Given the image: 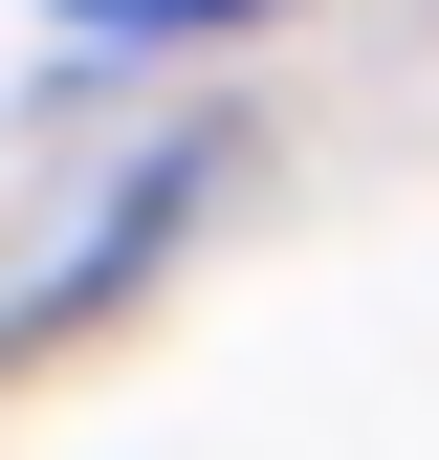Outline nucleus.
Instances as JSON below:
<instances>
[{"label":"nucleus","instance_id":"nucleus-1","mask_svg":"<svg viewBox=\"0 0 439 460\" xmlns=\"http://www.w3.org/2000/svg\"><path fill=\"white\" fill-rule=\"evenodd\" d=\"M88 44H198V22H264V0H67Z\"/></svg>","mask_w":439,"mask_h":460}]
</instances>
